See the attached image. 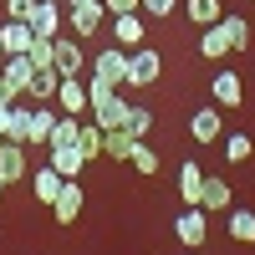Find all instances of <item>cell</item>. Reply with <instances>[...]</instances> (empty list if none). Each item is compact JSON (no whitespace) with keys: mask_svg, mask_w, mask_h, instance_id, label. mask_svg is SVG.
Wrapping results in <instances>:
<instances>
[{"mask_svg":"<svg viewBox=\"0 0 255 255\" xmlns=\"http://www.w3.org/2000/svg\"><path fill=\"white\" fill-rule=\"evenodd\" d=\"M31 56H5V61H0V97H5V102H20V97H26V82H31Z\"/></svg>","mask_w":255,"mask_h":255,"instance_id":"obj_1","label":"cell"},{"mask_svg":"<svg viewBox=\"0 0 255 255\" xmlns=\"http://www.w3.org/2000/svg\"><path fill=\"white\" fill-rule=\"evenodd\" d=\"M158 72H163V56L158 51H148V46L128 51V87H153Z\"/></svg>","mask_w":255,"mask_h":255,"instance_id":"obj_2","label":"cell"},{"mask_svg":"<svg viewBox=\"0 0 255 255\" xmlns=\"http://www.w3.org/2000/svg\"><path fill=\"white\" fill-rule=\"evenodd\" d=\"M72 36L77 41H87V36H97L102 31V20H108V5H102V0H82V5H72Z\"/></svg>","mask_w":255,"mask_h":255,"instance_id":"obj_3","label":"cell"},{"mask_svg":"<svg viewBox=\"0 0 255 255\" xmlns=\"http://www.w3.org/2000/svg\"><path fill=\"white\" fill-rule=\"evenodd\" d=\"M174 235H179L189 250H204V235H209V225H204V209H199V204H184V215L174 220Z\"/></svg>","mask_w":255,"mask_h":255,"instance_id":"obj_4","label":"cell"},{"mask_svg":"<svg viewBox=\"0 0 255 255\" xmlns=\"http://www.w3.org/2000/svg\"><path fill=\"white\" fill-rule=\"evenodd\" d=\"M51 215H56V225H77L82 220V179L61 184V194L51 199Z\"/></svg>","mask_w":255,"mask_h":255,"instance_id":"obj_5","label":"cell"},{"mask_svg":"<svg viewBox=\"0 0 255 255\" xmlns=\"http://www.w3.org/2000/svg\"><path fill=\"white\" fill-rule=\"evenodd\" d=\"M92 77H102V82H113V87H128V51H123V46H113V51H102V56L92 61Z\"/></svg>","mask_w":255,"mask_h":255,"instance_id":"obj_6","label":"cell"},{"mask_svg":"<svg viewBox=\"0 0 255 255\" xmlns=\"http://www.w3.org/2000/svg\"><path fill=\"white\" fill-rule=\"evenodd\" d=\"M31 41H36L31 20H5V26H0V51H5V56H26Z\"/></svg>","mask_w":255,"mask_h":255,"instance_id":"obj_7","label":"cell"},{"mask_svg":"<svg viewBox=\"0 0 255 255\" xmlns=\"http://www.w3.org/2000/svg\"><path fill=\"white\" fill-rule=\"evenodd\" d=\"M51 46H56L51 67H56L61 77H82V41H72V36H51Z\"/></svg>","mask_w":255,"mask_h":255,"instance_id":"obj_8","label":"cell"},{"mask_svg":"<svg viewBox=\"0 0 255 255\" xmlns=\"http://www.w3.org/2000/svg\"><path fill=\"white\" fill-rule=\"evenodd\" d=\"M56 108L72 113V118H82V113H87V82H82V77H61V87H56Z\"/></svg>","mask_w":255,"mask_h":255,"instance_id":"obj_9","label":"cell"},{"mask_svg":"<svg viewBox=\"0 0 255 255\" xmlns=\"http://www.w3.org/2000/svg\"><path fill=\"white\" fill-rule=\"evenodd\" d=\"M0 179H5V184L26 179V143H10V138H0Z\"/></svg>","mask_w":255,"mask_h":255,"instance_id":"obj_10","label":"cell"},{"mask_svg":"<svg viewBox=\"0 0 255 255\" xmlns=\"http://www.w3.org/2000/svg\"><path fill=\"white\" fill-rule=\"evenodd\" d=\"M113 36H118V46H123V51H138V46H143V15H138V10L113 15Z\"/></svg>","mask_w":255,"mask_h":255,"instance_id":"obj_11","label":"cell"},{"mask_svg":"<svg viewBox=\"0 0 255 255\" xmlns=\"http://www.w3.org/2000/svg\"><path fill=\"white\" fill-rule=\"evenodd\" d=\"M31 31H36V36H61V0H36Z\"/></svg>","mask_w":255,"mask_h":255,"instance_id":"obj_12","label":"cell"},{"mask_svg":"<svg viewBox=\"0 0 255 255\" xmlns=\"http://www.w3.org/2000/svg\"><path fill=\"white\" fill-rule=\"evenodd\" d=\"M189 133H194V143H220L225 138V123L215 108H199L194 118H189Z\"/></svg>","mask_w":255,"mask_h":255,"instance_id":"obj_13","label":"cell"},{"mask_svg":"<svg viewBox=\"0 0 255 255\" xmlns=\"http://www.w3.org/2000/svg\"><path fill=\"white\" fill-rule=\"evenodd\" d=\"M56 87H61V72H56V67H36L31 82H26V97H31V102H51Z\"/></svg>","mask_w":255,"mask_h":255,"instance_id":"obj_14","label":"cell"},{"mask_svg":"<svg viewBox=\"0 0 255 255\" xmlns=\"http://www.w3.org/2000/svg\"><path fill=\"white\" fill-rule=\"evenodd\" d=\"M92 123L102 128V133H108V128H123V123H128V102H123V92H113L108 102H97V108H92Z\"/></svg>","mask_w":255,"mask_h":255,"instance_id":"obj_15","label":"cell"},{"mask_svg":"<svg viewBox=\"0 0 255 255\" xmlns=\"http://www.w3.org/2000/svg\"><path fill=\"white\" fill-rule=\"evenodd\" d=\"M143 138H133V133H128V128H108V133H102V153H108V158H133V148H138Z\"/></svg>","mask_w":255,"mask_h":255,"instance_id":"obj_16","label":"cell"},{"mask_svg":"<svg viewBox=\"0 0 255 255\" xmlns=\"http://www.w3.org/2000/svg\"><path fill=\"white\" fill-rule=\"evenodd\" d=\"M199 56H204V61L230 56V31L220 26V20H215V26H204V36H199Z\"/></svg>","mask_w":255,"mask_h":255,"instance_id":"obj_17","label":"cell"},{"mask_svg":"<svg viewBox=\"0 0 255 255\" xmlns=\"http://www.w3.org/2000/svg\"><path fill=\"white\" fill-rule=\"evenodd\" d=\"M61 184H67V179H61L51 163H41L36 174H31V189H36V199H41V204H51V199L61 194Z\"/></svg>","mask_w":255,"mask_h":255,"instance_id":"obj_18","label":"cell"},{"mask_svg":"<svg viewBox=\"0 0 255 255\" xmlns=\"http://www.w3.org/2000/svg\"><path fill=\"white\" fill-rule=\"evenodd\" d=\"M179 199H184V204H199V199H204V168H199V163H184V168H179Z\"/></svg>","mask_w":255,"mask_h":255,"instance_id":"obj_19","label":"cell"},{"mask_svg":"<svg viewBox=\"0 0 255 255\" xmlns=\"http://www.w3.org/2000/svg\"><path fill=\"white\" fill-rule=\"evenodd\" d=\"M215 102H220V108H240V102H245V87H240L235 72H220L215 77Z\"/></svg>","mask_w":255,"mask_h":255,"instance_id":"obj_20","label":"cell"},{"mask_svg":"<svg viewBox=\"0 0 255 255\" xmlns=\"http://www.w3.org/2000/svg\"><path fill=\"white\" fill-rule=\"evenodd\" d=\"M46 163L56 168L61 179H82V163H87V158H82L77 148H51V158H46Z\"/></svg>","mask_w":255,"mask_h":255,"instance_id":"obj_21","label":"cell"},{"mask_svg":"<svg viewBox=\"0 0 255 255\" xmlns=\"http://www.w3.org/2000/svg\"><path fill=\"white\" fill-rule=\"evenodd\" d=\"M199 209H204V215H209V209H230V184L215 179V174H204V199H199Z\"/></svg>","mask_w":255,"mask_h":255,"instance_id":"obj_22","label":"cell"},{"mask_svg":"<svg viewBox=\"0 0 255 255\" xmlns=\"http://www.w3.org/2000/svg\"><path fill=\"white\" fill-rule=\"evenodd\" d=\"M51 128H56V113L46 108V102H36V108H31V138H26V143H46Z\"/></svg>","mask_w":255,"mask_h":255,"instance_id":"obj_23","label":"cell"},{"mask_svg":"<svg viewBox=\"0 0 255 255\" xmlns=\"http://www.w3.org/2000/svg\"><path fill=\"white\" fill-rule=\"evenodd\" d=\"M0 138L26 143V138H31V108H15V102H10V118H5V133H0Z\"/></svg>","mask_w":255,"mask_h":255,"instance_id":"obj_24","label":"cell"},{"mask_svg":"<svg viewBox=\"0 0 255 255\" xmlns=\"http://www.w3.org/2000/svg\"><path fill=\"white\" fill-rule=\"evenodd\" d=\"M77 128H82V118H56V128H51V138H46V148H77Z\"/></svg>","mask_w":255,"mask_h":255,"instance_id":"obj_25","label":"cell"},{"mask_svg":"<svg viewBox=\"0 0 255 255\" xmlns=\"http://www.w3.org/2000/svg\"><path fill=\"white\" fill-rule=\"evenodd\" d=\"M184 10H189V20H194V26H215V20L225 15L220 0H184Z\"/></svg>","mask_w":255,"mask_h":255,"instance_id":"obj_26","label":"cell"},{"mask_svg":"<svg viewBox=\"0 0 255 255\" xmlns=\"http://www.w3.org/2000/svg\"><path fill=\"white\" fill-rule=\"evenodd\" d=\"M77 153H82V158H97V153H102V128H97L92 118L77 128Z\"/></svg>","mask_w":255,"mask_h":255,"instance_id":"obj_27","label":"cell"},{"mask_svg":"<svg viewBox=\"0 0 255 255\" xmlns=\"http://www.w3.org/2000/svg\"><path fill=\"white\" fill-rule=\"evenodd\" d=\"M230 240L255 245V215H250V209H230Z\"/></svg>","mask_w":255,"mask_h":255,"instance_id":"obj_28","label":"cell"},{"mask_svg":"<svg viewBox=\"0 0 255 255\" xmlns=\"http://www.w3.org/2000/svg\"><path fill=\"white\" fill-rule=\"evenodd\" d=\"M220 26L230 31V51H245L250 46V26H245L240 15H220Z\"/></svg>","mask_w":255,"mask_h":255,"instance_id":"obj_29","label":"cell"},{"mask_svg":"<svg viewBox=\"0 0 255 255\" xmlns=\"http://www.w3.org/2000/svg\"><path fill=\"white\" fill-rule=\"evenodd\" d=\"M250 153H255V143H250L245 133H230V138H225V158H230V163H245Z\"/></svg>","mask_w":255,"mask_h":255,"instance_id":"obj_30","label":"cell"},{"mask_svg":"<svg viewBox=\"0 0 255 255\" xmlns=\"http://www.w3.org/2000/svg\"><path fill=\"white\" fill-rule=\"evenodd\" d=\"M128 133H133V138H148V128H153V113H148V108H128Z\"/></svg>","mask_w":255,"mask_h":255,"instance_id":"obj_31","label":"cell"},{"mask_svg":"<svg viewBox=\"0 0 255 255\" xmlns=\"http://www.w3.org/2000/svg\"><path fill=\"white\" fill-rule=\"evenodd\" d=\"M26 56H31V67H51V56H56V46H51V36H36Z\"/></svg>","mask_w":255,"mask_h":255,"instance_id":"obj_32","label":"cell"},{"mask_svg":"<svg viewBox=\"0 0 255 255\" xmlns=\"http://www.w3.org/2000/svg\"><path fill=\"white\" fill-rule=\"evenodd\" d=\"M128 163H133L138 174H158V153H153L148 143H138V148H133V158H128Z\"/></svg>","mask_w":255,"mask_h":255,"instance_id":"obj_33","label":"cell"},{"mask_svg":"<svg viewBox=\"0 0 255 255\" xmlns=\"http://www.w3.org/2000/svg\"><path fill=\"white\" fill-rule=\"evenodd\" d=\"M138 10H143V15H153V20H168V15L179 10V0H138Z\"/></svg>","mask_w":255,"mask_h":255,"instance_id":"obj_34","label":"cell"},{"mask_svg":"<svg viewBox=\"0 0 255 255\" xmlns=\"http://www.w3.org/2000/svg\"><path fill=\"white\" fill-rule=\"evenodd\" d=\"M31 10H36V0H5V15L10 20H31Z\"/></svg>","mask_w":255,"mask_h":255,"instance_id":"obj_35","label":"cell"},{"mask_svg":"<svg viewBox=\"0 0 255 255\" xmlns=\"http://www.w3.org/2000/svg\"><path fill=\"white\" fill-rule=\"evenodd\" d=\"M108 5V15H128V10H138V0H102Z\"/></svg>","mask_w":255,"mask_h":255,"instance_id":"obj_36","label":"cell"},{"mask_svg":"<svg viewBox=\"0 0 255 255\" xmlns=\"http://www.w3.org/2000/svg\"><path fill=\"white\" fill-rule=\"evenodd\" d=\"M5 118H10V102L0 97V133H5Z\"/></svg>","mask_w":255,"mask_h":255,"instance_id":"obj_37","label":"cell"},{"mask_svg":"<svg viewBox=\"0 0 255 255\" xmlns=\"http://www.w3.org/2000/svg\"><path fill=\"white\" fill-rule=\"evenodd\" d=\"M5 189H10V184H5V179H0V199H5Z\"/></svg>","mask_w":255,"mask_h":255,"instance_id":"obj_38","label":"cell"},{"mask_svg":"<svg viewBox=\"0 0 255 255\" xmlns=\"http://www.w3.org/2000/svg\"><path fill=\"white\" fill-rule=\"evenodd\" d=\"M72 5H82V0H72Z\"/></svg>","mask_w":255,"mask_h":255,"instance_id":"obj_39","label":"cell"},{"mask_svg":"<svg viewBox=\"0 0 255 255\" xmlns=\"http://www.w3.org/2000/svg\"><path fill=\"white\" fill-rule=\"evenodd\" d=\"M0 61H5V51H0Z\"/></svg>","mask_w":255,"mask_h":255,"instance_id":"obj_40","label":"cell"},{"mask_svg":"<svg viewBox=\"0 0 255 255\" xmlns=\"http://www.w3.org/2000/svg\"><path fill=\"white\" fill-rule=\"evenodd\" d=\"M189 255H199V250H189Z\"/></svg>","mask_w":255,"mask_h":255,"instance_id":"obj_41","label":"cell"}]
</instances>
